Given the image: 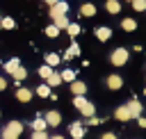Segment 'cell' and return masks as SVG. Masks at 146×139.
I'll use <instances>...</instances> for the list:
<instances>
[{"instance_id": "44dd1931", "label": "cell", "mask_w": 146, "mask_h": 139, "mask_svg": "<svg viewBox=\"0 0 146 139\" xmlns=\"http://www.w3.org/2000/svg\"><path fill=\"white\" fill-rule=\"evenodd\" d=\"M0 27H2V30H14V27H16V21L9 18V16H5V18H0Z\"/></svg>"}, {"instance_id": "6da1fadb", "label": "cell", "mask_w": 146, "mask_h": 139, "mask_svg": "<svg viewBox=\"0 0 146 139\" xmlns=\"http://www.w3.org/2000/svg\"><path fill=\"white\" fill-rule=\"evenodd\" d=\"M73 105L82 112V116H87V118H91L94 116V112H96V107H94V103H89L84 96H75L73 98Z\"/></svg>"}, {"instance_id": "f546056e", "label": "cell", "mask_w": 146, "mask_h": 139, "mask_svg": "<svg viewBox=\"0 0 146 139\" xmlns=\"http://www.w3.org/2000/svg\"><path fill=\"white\" fill-rule=\"evenodd\" d=\"M100 123V118L98 116H91V118H87V125H98Z\"/></svg>"}, {"instance_id": "83f0119b", "label": "cell", "mask_w": 146, "mask_h": 139, "mask_svg": "<svg viewBox=\"0 0 146 139\" xmlns=\"http://www.w3.org/2000/svg\"><path fill=\"white\" fill-rule=\"evenodd\" d=\"M50 73H52V68H50V66H46V64L39 68V75H41L43 80H48V77H50Z\"/></svg>"}, {"instance_id": "8d00e7d4", "label": "cell", "mask_w": 146, "mask_h": 139, "mask_svg": "<svg viewBox=\"0 0 146 139\" xmlns=\"http://www.w3.org/2000/svg\"><path fill=\"white\" fill-rule=\"evenodd\" d=\"M130 2H132V0H130Z\"/></svg>"}, {"instance_id": "603a6c76", "label": "cell", "mask_w": 146, "mask_h": 139, "mask_svg": "<svg viewBox=\"0 0 146 139\" xmlns=\"http://www.w3.org/2000/svg\"><path fill=\"white\" fill-rule=\"evenodd\" d=\"M59 82H62V75H59V73H55V71H52V73H50V77L46 80V84H48V87H57Z\"/></svg>"}, {"instance_id": "1f68e13d", "label": "cell", "mask_w": 146, "mask_h": 139, "mask_svg": "<svg viewBox=\"0 0 146 139\" xmlns=\"http://www.w3.org/2000/svg\"><path fill=\"white\" fill-rule=\"evenodd\" d=\"M100 139H116V134H114V132H105Z\"/></svg>"}, {"instance_id": "9c48e42d", "label": "cell", "mask_w": 146, "mask_h": 139, "mask_svg": "<svg viewBox=\"0 0 146 139\" xmlns=\"http://www.w3.org/2000/svg\"><path fill=\"white\" fill-rule=\"evenodd\" d=\"M94 34H96V39H98V41H107V39L112 36V30L103 25V27H96V30H94Z\"/></svg>"}, {"instance_id": "ba28073f", "label": "cell", "mask_w": 146, "mask_h": 139, "mask_svg": "<svg viewBox=\"0 0 146 139\" xmlns=\"http://www.w3.org/2000/svg\"><path fill=\"white\" fill-rule=\"evenodd\" d=\"M68 130H71V137H73V139H82V137H84V125H82V123H78V121H75V123H71V128H68Z\"/></svg>"}, {"instance_id": "7c38bea8", "label": "cell", "mask_w": 146, "mask_h": 139, "mask_svg": "<svg viewBox=\"0 0 146 139\" xmlns=\"http://www.w3.org/2000/svg\"><path fill=\"white\" fill-rule=\"evenodd\" d=\"M78 55H80V46L73 41V43L66 48V52H64V59H73V57H78Z\"/></svg>"}, {"instance_id": "f1b7e54d", "label": "cell", "mask_w": 146, "mask_h": 139, "mask_svg": "<svg viewBox=\"0 0 146 139\" xmlns=\"http://www.w3.org/2000/svg\"><path fill=\"white\" fill-rule=\"evenodd\" d=\"M14 77H16V80H25V77H27V71H25V68L21 66V68H18V71L14 73Z\"/></svg>"}, {"instance_id": "8fae6325", "label": "cell", "mask_w": 146, "mask_h": 139, "mask_svg": "<svg viewBox=\"0 0 146 139\" xmlns=\"http://www.w3.org/2000/svg\"><path fill=\"white\" fill-rule=\"evenodd\" d=\"M52 25H55V27L62 32V30H66V27L71 25V21H68L66 16H57V18H52Z\"/></svg>"}, {"instance_id": "30bf717a", "label": "cell", "mask_w": 146, "mask_h": 139, "mask_svg": "<svg viewBox=\"0 0 146 139\" xmlns=\"http://www.w3.org/2000/svg\"><path fill=\"white\" fill-rule=\"evenodd\" d=\"M71 91H73V96H84L87 84H84V82H80V80H75V82H71Z\"/></svg>"}, {"instance_id": "9a60e30c", "label": "cell", "mask_w": 146, "mask_h": 139, "mask_svg": "<svg viewBox=\"0 0 146 139\" xmlns=\"http://www.w3.org/2000/svg\"><path fill=\"white\" fill-rule=\"evenodd\" d=\"M105 9H107L110 14H119V11H121V0H107V2H105Z\"/></svg>"}, {"instance_id": "277c9868", "label": "cell", "mask_w": 146, "mask_h": 139, "mask_svg": "<svg viewBox=\"0 0 146 139\" xmlns=\"http://www.w3.org/2000/svg\"><path fill=\"white\" fill-rule=\"evenodd\" d=\"M66 14H68V2H64V0H59L57 5H52V7H50V18L66 16Z\"/></svg>"}, {"instance_id": "484cf974", "label": "cell", "mask_w": 146, "mask_h": 139, "mask_svg": "<svg viewBox=\"0 0 146 139\" xmlns=\"http://www.w3.org/2000/svg\"><path fill=\"white\" fill-rule=\"evenodd\" d=\"M46 36H50V39H57V36H59V30H57L55 25H48V27H46Z\"/></svg>"}, {"instance_id": "836d02e7", "label": "cell", "mask_w": 146, "mask_h": 139, "mask_svg": "<svg viewBox=\"0 0 146 139\" xmlns=\"http://www.w3.org/2000/svg\"><path fill=\"white\" fill-rule=\"evenodd\" d=\"M43 2H46V5H48V7H52V5H57V2H59V0H43Z\"/></svg>"}, {"instance_id": "8992f818", "label": "cell", "mask_w": 146, "mask_h": 139, "mask_svg": "<svg viewBox=\"0 0 146 139\" xmlns=\"http://www.w3.org/2000/svg\"><path fill=\"white\" fill-rule=\"evenodd\" d=\"M125 107H128V112H130L132 118H139V116H141V103H139V100H130Z\"/></svg>"}, {"instance_id": "2e32d148", "label": "cell", "mask_w": 146, "mask_h": 139, "mask_svg": "<svg viewBox=\"0 0 146 139\" xmlns=\"http://www.w3.org/2000/svg\"><path fill=\"white\" fill-rule=\"evenodd\" d=\"M80 14H82V16H87V18H89V16H94V14H96V5H94V2H84V5L80 7Z\"/></svg>"}, {"instance_id": "5bb4252c", "label": "cell", "mask_w": 146, "mask_h": 139, "mask_svg": "<svg viewBox=\"0 0 146 139\" xmlns=\"http://www.w3.org/2000/svg\"><path fill=\"white\" fill-rule=\"evenodd\" d=\"M114 116L119 118V121H130L132 116H130V112H128V107L125 105H121V107H116V112H114Z\"/></svg>"}, {"instance_id": "4dcf8cb0", "label": "cell", "mask_w": 146, "mask_h": 139, "mask_svg": "<svg viewBox=\"0 0 146 139\" xmlns=\"http://www.w3.org/2000/svg\"><path fill=\"white\" fill-rule=\"evenodd\" d=\"M32 139H50V137H48L46 132H34V134H32Z\"/></svg>"}, {"instance_id": "7402d4cb", "label": "cell", "mask_w": 146, "mask_h": 139, "mask_svg": "<svg viewBox=\"0 0 146 139\" xmlns=\"http://www.w3.org/2000/svg\"><path fill=\"white\" fill-rule=\"evenodd\" d=\"M59 75H62V82H75V71H71V68H64Z\"/></svg>"}, {"instance_id": "5b68a950", "label": "cell", "mask_w": 146, "mask_h": 139, "mask_svg": "<svg viewBox=\"0 0 146 139\" xmlns=\"http://www.w3.org/2000/svg\"><path fill=\"white\" fill-rule=\"evenodd\" d=\"M105 82H107V87H110L112 91H116V89H121V87H123V80H121V75H119V73L107 75V80H105Z\"/></svg>"}, {"instance_id": "ffe728a7", "label": "cell", "mask_w": 146, "mask_h": 139, "mask_svg": "<svg viewBox=\"0 0 146 139\" xmlns=\"http://www.w3.org/2000/svg\"><path fill=\"white\" fill-rule=\"evenodd\" d=\"M59 62H62V57H59V55H55V52H48V55H46V66H50V68H52V66H57Z\"/></svg>"}, {"instance_id": "4fadbf2b", "label": "cell", "mask_w": 146, "mask_h": 139, "mask_svg": "<svg viewBox=\"0 0 146 139\" xmlns=\"http://www.w3.org/2000/svg\"><path fill=\"white\" fill-rule=\"evenodd\" d=\"M16 98H18L21 103H30V100H32V91L25 89V87H21V89L16 91Z\"/></svg>"}, {"instance_id": "4316f807", "label": "cell", "mask_w": 146, "mask_h": 139, "mask_svg": "<svg viewBox=\"0 0 146 139\" xmlns=\"http://www.w3.org/2000/svg\"><path fill=\"white\" fill-rule=\"evenodd\" d=\"M130 5H132L135 11H144V9H146V0H132Z\"/></svg>"}, {"instance_id": "d590c367", "label": "cell", "mask_w": 146, "mask_h": 139, "mask_svg": "<svg viewBox=\"0 0 146 139\" xmlns=\"http://www.w3.org/2000/svg\"><path fill=\"white\" fill-rule=\"evenodd\" d=\"M50 139H64V137H62V134H55V137H50Z\"/></svg>"}, {"instance_id": "7a4b0ae2", "label": "cell", "mask_w": 146, "mask_h": 139, "mask_svg": "<svg viewBox=\"0 0 146 139\" xmlns=\"http://www.w3.org/2000/svg\"><path fill=\"white\" fill-rule=\"evenodd\" d=\"M21 132H23V123L21 121H9L2 128V139H18Z\"/></svg>"}, {"instance_id": "e575fe53", "label": "cell", "mask_w": 146, "mask_h": 139, "mask_svg": "<svg viewBox=\"0 0 146 139\" xmlns=\"http://www.w3.org/2000/svg\"><path fill=\"white\" fill-rule=\"evenodd\" d=\"M137 121H139V125H141V128H146V118H141V116H139Z\"/></svg>"}, {"instance_id": "d4e9b609", "label": "cell", "mask_w": 146, "mask_h": 139, "mask_svg": "<svg viewBox=\"0 0 146 139\" xmlns=\"http://www.w3.org/2000/svg\"><path fill=\"white\" fill-rule=\"evenodd\" d=\"M80 30H82V27H80L78 23H71V25L66 27V32H68V36H78V34H80Z\"/></svg>"}, {"instance_id": "52a82bcc", "label": "cell", "mask_w": 146, "mask_h": 139, "mask_svg": "<svg viewBox=\"0 0 146 139\" xmlns=\"http://www.w3.org/2000/svg\"><path fill=\"white\" fill-rule=\"evenodd\" d=\"M43 118H46V123H48V125H52V128L62 123V116H59V112H55V109H50V112H48Z\"/></svg>"}, {"instance_id": "ac0fdd59", "label": "cell", "mask_w": 146, "mask_h": 139, "mask_svg": "<svg viewBox=\"0 0 146 139\" xmlns=\"http://www.w3.org/2000/svg\"><path fill=\"white\" fill-rule=\"evenodd\" d=\"M46 128H48L46 118H34V121H32V130H34V132H46Z\"/></svg>"}, {"instance_id": "e0dca14e", "label": "cell", "mask_w": 146, "mask_h": 139, "mask_svg": "<svg viewBox=\"0 0 146 139\" xmlns=\"http://www.w3.org/2000/svg\"><path fill=\"white\" fill-rule=\"evenodd\" d=\"M18 68H21V62H18V59H16V57H14V59H9V62H7V64H5V71H7V73H9V75H14V73H16V71H18Z\"/></svg>"}, {"instance_id": "d6a6232c", "label": "cell", "mask_w": 146, "mask_h": 139, "mask_svg": "<svg viewBox=\"0 0 146 139\" xmlns=\"http://www.w3.org/2000/svg\"><path fill=\"white\" fill-rule=\"evenodd\" d=\"M5 87H7V80H5V77H0V91H2Z\"/></svg>"}, {"instance_id": "d6986e66", "label": "cell", "mask_w": 146, "mask_h": 139, "mask_svg": "<svg viewBox=\"0 0 146 139\" xmlns=\"http://www.w3.org/2000/svg\"><path fill=\"white\" fill-rule=\"evenodd\" d=\"M121 27H123L125 32H132V30H137V21H135V18H123V21H121Z\"/></svg>"}, {"instance_id": "cb8c5ba5", "label": "cell", "mask_w": 146, "mask_h": 139, "mask_svg": "<svg viewBox=\"0 0 146 139\" xmlns=\"http://www.w3.org/2000/svg\"><path fill=\"white\" fill-rule=\"evenodd\" d=\"M36 96L48 98V96H50V87H48V84H39V87H36Z\"/></svg>"}, {"instance_id": "3957f363", "label": "cell", "mask_w": 146, "mask_h": 139, "mask_svg": "<svg viewBox=\"0 0 146 139\" xmlns=\"http://www.w3.org/2000/svg\"><path fill=\"white\" fill-rule=\"evenodd\" d=\"M128 57H130V55H128V50H125V48H116V50L110 55V62H112L114 66H123V64L128 62Z\"/></svg>"}]
</instances>
